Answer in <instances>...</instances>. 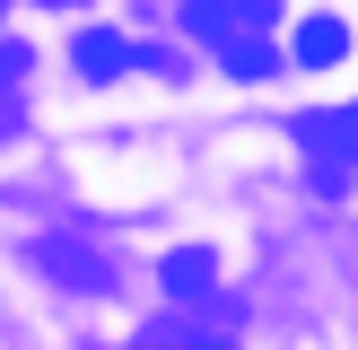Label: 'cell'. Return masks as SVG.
I'll return each mask as SVG.
<instances>
[{
    "label": "cell",
    "mask_w": 358,
    "mask_h": 350,
    "mask_svg": "<svg viewBox=\"0 0 358 350\" xmlns=\"http://www.w3.org/2000/svg\"><path fill=\"white\" fill-rule=\"evenodd\" d=\"M184 18H192V35H271L280 27V0H184Z\"/></svg>",
    "instance_id": "cell-1"
},
{
    "label": "cell",
    "mask_w": 358,
    "mask_h": 350,
    "mask_svg": "<svg viewBox=\"0 0 358 350\" xmlns=\"http://www.w3.org/2000/svg\"><path fill=\"white\" fill-rule=\"evenodd\" d=\"M297 140H306L324 167H341V175H358V105H332V114H306L297 122Z\"/></svg>",
    "instance_id": "cell-2"
},
{
    "label": "cell",
    "mask_w": 358,
    "mask_h": 350,
    "mask_svg": "<svg viewBox=\"0 0 358 350\" xmlns=\"http://www.w3.org/2000/svg\"><path fill=\"white\" fill-rule=\"evenodd\" d=\"M70 62H79V79H122V70H131V35L122 27H79Z\"/></svg>",
    "instance_id": "cell-3"
},
{
    "label": "cell",
    "mask_w": 358,
    "mask_h": 350,
    "mask_svg": "<svg viewBox=\"0 0 358 350\" xmlns=\"http://www.w3.org/2000/svg\"><path fill=\"white\" fill-rule=\"evenodd\" d=\"M157 280H166V298H201L210 280H219V262H210V245H175V254L157 262Z\"/></svg>",
    "instance_id": "cell-4"
},
{
    "label": "cell",
    "mask_w": 358,
    "mask_h": 350,
    "mask_svg": "<svg viewBox=\"0 0 358 350\" xmlns=\"http://www.w3.org/2000/svg\"><path fill=\"white\" fill-rule=\"evenodd\" d=\"M341 52H350V27H341V18H306V27H297V62H306V70H332Z\"/></svg>",
    "instance_id": "cell-5"
},
{
    "label": "cell",
    "mask_w": 358,
    "mask_h": 350,
    "mask_svg": "<svg viewBox=\"0 0 358 350\" xmlns=\"http://www.w3.org/2000/svg\"><path fill=\"white\" fill-rule=\"evenodd\" d=\"M44 272H52V280H70V289H105V280H114L96 254H79V245H62V237L44 245Z\"/></svg>",
    "instance_id": "cell-6"
},
{
    "label": "cell",
    "mask_w": 358,
    "mask_h": 350,
    "mask_svg": "<svg viewBox=\"0 0 358 350\" xmlns=\"http://www.w3.org/2000/svg\"><path fill=\"white\" fill-rule=\"evenodd\" d=\"M280 70V52L262 44V35H236V44H227V79H271Z\"/></svg>",
    "instance_id": "cell-7"
},
{
    "label": "cell",
    "mask_w": 358,
    "mask_h": 350,
    "mask_svg": "<svg viewBox=\"0 0 358 350\" xmlns=\"http://www.w3.org/2000/svg\"><path fill=\"white\" fill-rule=\"evenodd\" d=\"M192 350H227V342H192Z\"/></svg>",
    "instance_id": "cell-8"
},
{
    "label": "cell",
    "mask_w": 358,
    "mask_h": 350,
    "mask_svg": "<svg viewBox=\"0 0 358 350\" xmlns=\"http://www.w3.org/2000/svg\"><path fill=\"white\" fill-rule=\"evenodd\" d=\"M0 140H9V114H0Z\"/></svg>",
    "instance_id": "cell-9"
},
{
    "label": "cell",
    "mask_w": 358,
    "mask_h": 350,
    "mask_svg": "<svg viewBox=\"0 0 358 350\" xmlns=\"http://www.w3.org/2000/svg\"><path fill=\"white\" fill-rule=\"evenodd\" d=\"M0 9H9V0H0Z\"/></svg>",
    "instance_id": "cell-10"
}]
</instances>
